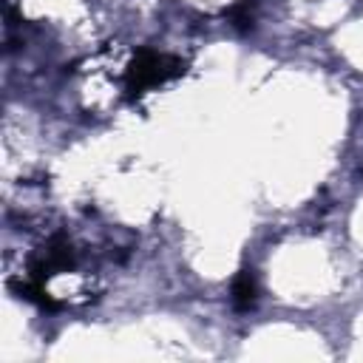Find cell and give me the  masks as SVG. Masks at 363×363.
I'll return each mask as SVG.
<instances>
[{
	"label": "cell",
	"instance_id": "cell-1",
	"mask_svg": "<svg viewBox=\"0 0 363 363\" xmlns=\"http://www.w3.org/2000/svg\"><path fill=\"white\" fill-rule=\"evenodd\" d=\"M184 74V60L173 57V54H164V51H153V48H139L133 62L128 65V74H125V91L130 96H139L145 94L147 88L153 85H162L173 77H182Z\"/></svg>",
	"mask_w": 363,
	"mask_h": 363
},
{
	"label": "cell",
	"instance_id": "cell-2",
	"mask_svg": "<svg viewBox=\"0 0 363 363\" xmlns=\"http://www.w3.org/2000/svg\"><path fill=\"white\" fill-rule=\"evenodd\" d=\"M255 301H258L255 275H252V269H241L233 281V303H235L238 312H247V309L255 306Z\"/></svg>",
	"mask_w": 363,
	"mask_h": 363
}]
</instances>
